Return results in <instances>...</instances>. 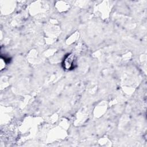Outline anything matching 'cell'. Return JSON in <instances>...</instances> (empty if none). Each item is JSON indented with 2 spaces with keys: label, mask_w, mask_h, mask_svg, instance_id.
Masks as SVG:
<instances>
[{
  "label": "cell",
  "mask_w": 147,
  "mask_h": 147,
  "mask_svg": "<svg viewBox=\"0 0 147 147\" xmlns=\"http://www.w3.org/2000/svg\"><path fill=\"white\" fill-rule=\"evenodd\" d=\"M75 56L73 54H68L67 55L63 61V66L65 69H72L74 68Z\"/></svg>",
  "instance_id": "cell-1"
}]
</instances>
